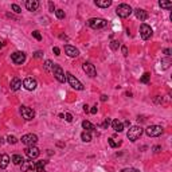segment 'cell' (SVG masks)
Wrapping results in <instances>:
<instances>
[{
	"mask_svg": "<svg viewBox=\"0 0 172 172\" xmlns=\"http://www.w3.org/2000/svg\"><path fill=\"white\" fill-rule=\"evenodd\" d=\"M65 51H66V54L69 55L70 58H77L79 55L78 48H75L74 46H70V44H66V46H65Z\"/></svg>",
	"mask_w": 172,
	"mask_h": 172,
	"instance_id": "obj_14",
	"label": "cell"
},
{
	"mask_svg": "<svg viewBox=\"0 0 172 172\" xmlns=\"http://www.w3.org/2000/svg\"><path fill=\"white\" fill-rule=\"evenodd\" d=\"M65 120H66L67 122H71L73 121V116H71L70 113H66V114H65Z\"/></svg>",
	"mask_w": 172,
	"mask_h": 172,
	"instance_id": "obj_37",
	"label": "cell"
},
{
	"mask_svg": "<svg viewBox=\"0 0 172 172\" xmlns=\"http://www.w3.org/2000/svg\"><path fill=\"white\" fill-rule=\"evenodd\" d=\"M82 128L85 129V131H87V132H92V131H94V129H96V126H94L92 122L90 121H82Z\"/></svg>",
	"mask_w": 172,
	"mask_h": 172,
	"instance_id": "obj_23",
	"label": "cell"
},
{
	"mask_svg": "<svg viewBox=\"0 0 172 172\" xmlns=\"http://www.w3.org/2000/svg\"><path fill=\"white\" fill-rule=\"evenodd\" d=\"M3 142H4V140H3V139H2V137H0V145H2V144H3Z\"/></svg>",
	"mask_w": 172,
	"mask_h": 172,
	"instance_id": "obj_49",
	"label": "cell"
},
{
	"mask_svg": "<svg viewBox=\"0 0 172 172\" xmlns=\"http://www.w3.org/2000/svg\"><path fill=\"white\" fill-rule=\"evenodd\" d=\"M53 66H54V63L51 62L50 59H47L46 62H44V65H43L44 71H46V73H50V71H53Z\"/></svg>",
	"mask_w": 172,
	"mask_h": 172,
	"instance_id": "obj_25",
	"label": "cell"
},
{
	"mask_svg": "<svg viewBox=\"0 0 172 172\" xmlns=\"http://www.w3.org/2000/svg\"><path fill=\"white\" fill-rule=\"evenodd\" d=\"M81 139H82V141H85V142H90L92 141V135H90V132L83 131L82 133H81Z\"/></svg>",
	"mask_w": 172,
	"mask_h": 172,
	"instance_id": "obj_24",
	"label": "cell"
},
{
	"mask_svg": "<svg viewBox=\"0 0 172 172\" xmlns=\"http://www.w3.org/2000/svg\"><path fill=\"white\" fill-rule=\"evenodd\" d=\"M3 47H4V42L0 40V48H3Z\"/></svg>",
	"mask_w": 172,
	"mask_h": 172,
	"instance_id": "obj_48",
	"label": "cell"
},
{
	"mask_svg": "<svg viewBox=\"0 0 172 172\" xmlns=\"http://www.w3.org/2000/svg\"><path fill=\"white\" fill-rule=\"evenodd\" d=\"M7 142H8V144H12V145H14V144H16V142H18V139H16L15 136H11V135H9L8 137H7Z\"/></svg>",
	"mask_w": 172,
	"mask_h": 172,
	"instance_id": "obj_31",
	"label": "cell"
},
{
	"mask_svg": "<svg viewBox=\"0 0 172 172\" xmlns=\"http://www.w3.org/2000/svg\"><path fill=\"white\" fill-rule=\"evenodd\" d=\"M47 164V161H44V160H40V161H37L35 163V170L34 171H37V172H46L44 171V165Z\"/></svg>",
	"mask_w": 172,
	"mask_h": 172,
	"instance_id": "obj_22",
	"label": "cell"
},
{
	"mask_svg": "<svg viewBox=\"0 0 172 172\" xmlns=\"http://www.w3.org/2000/svg\"><path fill=\"white\" fill-rule=\"evenodd\" d=\"M53 74H54V78L57 79L58 82H61V83L66 82V75H65V71H63V69L59 66V65L54 63V66H53Z\"/></svg>",
	"mask_w": 172,
	"mask_h": 172,
	"instance_id": "obj_2",
	"label": "cell"
},
{
	"mask_svg": "<svg viewBox=\"0 0 172 172\" xmlns=\"http://www.w3.org/2000/svg\"><path fill=\"white\" fill-rule=\"evenodd\" d=\"M96 5L100 8H108L112 5V0H96Z\"/></svg>",
	"mask_w": 172,
	"mask_h": 172,
	"instance_id": "obj_20",
	"label": "cell"
},
{
	"mask_svg": "<svg viewBox=\"0 0 172 172\" xmlns=\"http://www.w3.org/2000/svg\"><path fill=\"white\" fill-rule=\"evenodd\" d=\"M55 15L58 19H65V11L63 9H55Z\"/></svg>",
	"mask_w": 172,
	"mask_h": 172,
	"instance_id": "obj_30",
	"label": "cell"
},
{
	"mask_svg": "<svg viewBox=\"0 0 172 172\" xmlns=\"http://www.w3.org/2000/svg\"><path fill=\"white\" fill-rule=\"evenodd\" d=\"M108 142L112 148H116V147H118V145H121V141H116L114 139H112V137L108 139Z\"/></svg>",
	"mask_w": 172,
	"mask_h": 172,
	"instance_id": "obj_28",
	"label": "cell"
},
{
	"mask_svg": "<svg viewBox=\"0 0 172 172\" xmlns=\"http://www.w3.org/2000/svg\"><path fill=\"white\" fill-rule=\"evenodd\" d=\"M39 153H40V151L37 147H28L27 149H26V155H27V157L30 159V160L37 159L38 156H39Z\"/></svg>",
	"mask_w": 172,
	"mask_h": 172,
	"instance_id": "obj_12",
	"label": "cell"
},
{
	"mask_svg": "<svg viewBox=\"0 0 172 172\" xmlns=\"http://www.w3.org/2000/svg\"><path fill=\"white\" fill-rule=\"evenodd\" d=\"M11 59L15 65H22L26 61V53L23 51H15L11 54Z\"/></svg>",
	"mask_w": 172,
	"mask_h": 172,
	"instance_id": "obj_8",
	"label": "cell"
},
{
	"mask_svg": "<svg viewBox=\"0 0 172 172\" xmlns=\"http://www.w3.org/2000/svg\"><path fill=\"white\" fill-rule=\"evenodd\" d=\"M161 63H163V69H168L171 65V59L167 58V59H161Z\"/></svg>",
	"mask_w": 172,
	"mask_h": 172,
	"instance_id": "obj_33",
	"label": "cell"
},
{
	"mask_svg": "<svg viewBox=\"0 0 172 172\" xmlns=\"http://www.w3.org/2000/svg\"><path fill=\"white\" fill-rule=\"evenodd\" d=\"M118 47H120V43H118L117 40H113V42H110V48H112L113 51L118 50Z\"/></svg>",
	"mask_w": 172,
	"mask_h": 172,
	"instance_id": "obj_32",
	"label": "cell"
},
{
	"mask_svg": "<svg viewBox=\"0 0 172 172\" xmlns=\"http://www.w3.org/2000/svg\"><path fill=\"white\" fill-rule=\"evenodd\" d=\"M121 172H140V171L136 170V168H124V170H121Z\"/></svg>",
	"mask_w": 172,
	"mask_h": 172,
	"instance_id": "obj_36",
	"label": "cell"
},
{
	"mask_svg": "<svg viewBox=\"0 0 172 172\" xmlns=\"http://www.w3.org/2000/svg\"><path fill=\"white\" fill-rule=\"evenodd\" d=\"M42 54H43L42 51H35V53H34V57H35V58H40Z\"/></svg>",
	"mask_w": 172,
	"mask_h": 172,
	"instance_id": "obj_40",
	"label": "cell"
},
{
	"mask_svg": "<svg viewBox=\"0 0 172 172\" xmlns=\"http://www.w3.org/2000/svg\"><path fill=\"white\" fill-rule=\"evenodd\" d=\"M159 5H160L161 8H165V9H170V8H172V3L171 2H159Z\"/></svg>",
	"mask_w": 172,
	"mask_h": 172,
	"instance_id": "obj_27",
	"label": "cell"
},
{
	"mask_svg": "<svg viewBox=\"0 0 172 172\" xmlns=\"http://www.w3.org/2000/svg\"><path fill=\"white\" fill-rule=\"evenodd\" d=\"M149 78H151V74H149V73H144V74H142V77L140 78V81H141L142 83H148L149 82Z\"/></svg>",
	"mask_w": 172,
	"mask_h": 172,
	"instance_id": "obj_29",
	"label": "cell"
},
{
	"mask_svg": "<svg viewBox=\"0 0 172 172\" xmlns=\"http://www.w3.org/2000/svg\"><path fill=\"white\" fill-rule=\"evenodd\" d=\"M83 112H85V113L90 112V109H89V106H87V105H83Z\"/></svg>",
	"mask_w": 172,
	"mask_h": 172,
	"instance_id": "obj_46",
	"label": "cell"
},
{
	"mask_svg": "<svg viewBox=\"0 0 172 172\" xmlns=\"http://www.w3.org/2000/svg\"><path fill=\"white\" fill-rule=\"evenodd\" d=\"M53 51H54V54H55V55H59V53H61V50H59L58 47H54V48H53Z\"/></svg>",
	"mask_w": 172,
	"mask_h": 172,
	"instance_id": "obj_43",
	"label": "cell"
},
{
	"mask_svg": "<svg viewBox=\"0 0 172 172\" xmlns=\"http://www.w3.org/2000/svg\"><path fill=\"white\" fill-rule=\"evenodd\" d=\"M135 14H136V18L140 19V20H147L148 19V12L145 11V9H141V8H137L135 9Z\"/></svg>",
	"mask_w": 172,
	"mask_h": 172,
	"instance_id": "obj_17",
	"label": "cell"
},
{
	"mask_svg": "<svg viewBox=\"0 0 172 172\" xmlns=\"http://www.w3.org/2000/svg\"><path fill=\"white\" fill-rule=\"evenodd\" d=\"M32 37H34L37 40H42V35H40V32H39V31H37V30L32 31Z\"/></svg>",
	"mask_w": 172,
	"mask_h": 172,
	"instance_id": "obj_34",
	"label": "cell"
},
{
	"mask_svg": "<svg viewBox=\"0 0 172 172\" xmlns=\"http://www.w3.org/2000/svg\"><path fill=\"white\" fill-rule=\"evenodd\" d=\"M112 128L114 129L116 132H122L124 131V124H122L120 120H113L112 121Z\"/></svg>",
	"mask_w": 172,
	"mask_h": 172,
	"instance_id": "obj_19",
	"label": "cell"
},
{
	"mask_svg": "<svg viewBox=\"0 0 172 172\" xmlns=\"http://www.w3.org/2000/svg\"><path fill=\"white\" fill-rule=\"evenodd\" d=\"M22 142L27 147H35V144L38 142V136L32 135V133H27V135L22 136Z\"/></svg>",
	"mask_w": 172,
	"mask_h": 172,
	"instance_id": "obj_7",
	"label": "cell"
},
{
	"mask_svg": "<svg viewBox=\"0 0 172 172\" xmlns=\"http://www.w3.org/2000/svg\"><path fill=\"white\" fill-rule=\"evenodd\" d=\"M20 165H22V171L23 172H28V171L35 170V163L34 161H31V160H27V161L23 160V163H22Z\"/></svg>",
	"mask_w": 172,
	"mask_h": 172,
	"instance_id": "obj_16",
	"label": "cell"
},
{
	"mask_svg": "<svg viewBox=\"0 0 172 172\" xmlns=\"http://www.w3.org/2000/svg\"><path fill=\"white\" fill-rule=\"evenodd\" d=\"M23 86H24L27 90H30V92H32V90L37 89L38 83H37V81H35L34 78H26V79L23 81Z\"/></svg>",
	"mask_w": 172,
	"mask_h": 172,
	"instance_id": "obj_13",
	"label": "cell"
},
{
	"mask_svg": "<svg viewBox=\"0 0 172 172\" xmlns=\"http://www.w3.org/2000/svg\"><path fill=\"white\" fill-rule=\"evenodd\" d=\"M152 34H153V31H152L151 26H148V24H141V27H140V35H141L142 39H144V40H148L149 38L152 37Z\"/></svg>",
	"mask_w": 172,
	"mask_h": 172,
	"instance_id": "obj_9",
	"label": "cell"
},
{
	"mask_svg": "<svg viewBox=\"0 0 172 172\" xmlns=\"http://www.w3.org/2000/svg\"><path fill=\"white\" fill-rule=\"evenodd\" d=\"M109 124H110V120H109V118H106V120H105V122L102 124V128H108Z\"/></svg>",
	"mask_w": 172,
	"mask_h": 172,
	"instance_id": "obj_39",
	"label": "cell"
},
{
	"mask_svg": "<svg viewBox=\"0 0 172 172\" xmlns=\"http://www.w3.org/2000/svg\"><path fill=\"white\" fill-rule=\"evenodd\" d=\"M20 113H22V116H23V118L27 120V121H30V120L35 117V112L31 108H28V106H22Z\"/></svg>",
	"mask_w": 172,
	"mask_h": 172,
	"instance_id": "obj_10",
	"label": "cell"
},
{
	"mask_svg": "<svg viewBox=\"0 0 172 172\" xmlns=\"http://www.w3.org/2000/svg\"><path fill=\"white\" fill-rule=\"evenodd\" d=\"M132 7L129 4H120L117 8H116V14H117L120 18H128V16H131L132 14Z\"/></svg>",
	"mask_w": 172,
	"mask_h": 172,
	"instance_id": "obj_3",
	"label": "cell"
},
{
	"mask_svg": "<svg viewBox=\"0 0 172 172\" xmlns=\"http://www.w3.org/2000/svg\"><path fill=\"white\" fill-rule=\"evenodd\" d=\"M26 8L28 11H37L39 8V2L38 0H27L26 2Z\"/></svg>",
	"mask_w": 172,
	"mask_h": 172,
	"instance_id": "obj_15",
	"label": "cell"
},
{
	"mask_svg": "<svg viewBox=\"0 0 172 172\" xmlns=\"http://www.w3.org/2000/svg\"><path fill=\"white\" fill-rule=\"evenodd\" d=\"M82 69H83V71L86 73V75L92 77V78L97 75V70H96V67H94V65H92V63L85 62V63L82 65Z\"/></svg>",
	"mask_w": 172,
	"mask_h": 172,
	"instance_id": "obj_11",
	"label": "cell"
},
{
	"mask_svg": "<svg viewBox=\"0 0 172 172\" xmlns=\"http://www.w3.org/2000/svg\"><path fill=\"white\" fill-rule=\"evenodd\" d=\"M164 54L167 55V57H170V55H171V48H165V50H164Z\"/></svg>",
	"mask_w": 172,
	"mask_h": 172,
	"instance_id": "obj_44",
	"label": "cell"
},
{
	"mask_svg": "<svg viewBox=\"0 0 172 172\" xmlns=\"http://www.w3.org/2000/svg\"><path fill=\"white\" fill-rule=\"evenodd\" d=\"M106 100H108V96H105V94H102V96H101V101H104V102H105Z\"/></svg>",
	"mask_w": 172,
	"mask_h": 172,
	"instance_id": "obj_47",
	"label": "cell"
},
{
	"mask_svg": "<svg viewBox=\"0 0 172 172\" xmlns=\"http://www.w3.org/2000/svg\"><path fill=\"white\" fill-rule=\"evenodd\" d=\"M9 164V156L7 153H3L0 155V168L2 170H4V168H7Z\"/></svg>",
	"mask_w": 172,
	"mask_h": 172,
	"instance_id": "obj_18",
	"label": "cell"
},
{
	"mask_svg": "<svg viewBox=\"0 0 172 172\" xmlns=\"http://www.w3.org/2000/svg\"><path fill=\"white\" fill-rule=\"evenodd\" d=\"M122 54H124V57L128 55V48H126V46H122Z\"/></svg>",
	"mask_w": 172,
	"mask_h": 172,
	"instance_id": "obj_42",
	"label": "cell"
},
{
	"mask_svg": "<svg viewBox=\"0 0 172 172\" xmlns=\"http://www.w3.org/2000/svg\"><path fill=\"white\" fill-rule=\"evenodd\" d=\"M163 132H164V129L160 125H149L145 129V133H147L149 137H157V136L163 135Z\"/></svg>",
	"mask_w": 172,
	"mask_h": 172,
	"instance_id": "obj_5",
	"label": "cell"
},
{
	"mask_svg": "<svg viewBox=\"0 0 172 172\" xmlns=\"http://www.w3.org/2000/svg\"><path fill=\"white\" fill-rule=\"evenodd\" d=\"M11 8H12V11H14L15 14H20V12H22L20 7H19L18 4H12V5H11Z\"/></svg>",
	"mask_w": 172,
	"mask_h": 172,
	"instance_id": "obj_35",
	"label": "cell"
},
{
	"mask_svg": "<svg viewBox=\"0 0 172 172\" xmlns=\"http://www.w3.org/2000/svg\"><path fill=\"white\" fill-rule=\"evenodd\" d=\"M142 132H144V129H142L141 126H139V125L131 126V128H129V131H128V133H126V137H128L132 142H135V141H137L141 137Z\"/></svg>",
	"mask_w": 172,
	"mask_h": 172,
	"instance_id": "obj_1",
	"label": "cell"
},
{
	"mask_svg": "<svg viewBox=\"0 0 172 172\" xmlns=\"http://www.w3.org/2000/svg\"><path fill=\"white\" fill-rule=\"evenodd\" d=\"M48 7H50V9H51V11H53V12H54V9H55V7H54V4H53V2H50V3H48Z\"/></svg>",
	"mask_w": 172,
	"mask_h": 172,
	"instance_id": "obj_45",
	"label": "cell"
},
{
	"mask_svg": "<svg viewBox=\"0 0 172 172\" xmlns=\"http://www.w3.org/2000/svg\"><path fill=\"white\" fill-rule=\"evenodd\" d=\"M22 87V81L19 78H14L11 81V90L12 92H16V90H19Z\"/></svg>",
	"mask_w": 172,
	"mask_h": 172,
	"instance_id": "obj_21",
	"label": "cell"
},
{
	"mask_svg": "<svg viewBox=\"0 0 172 172\" xmlns=\"http://www.w3.org/2000/svg\"><path fill=\"white\" fill-rule=\"evenodd\" d=\"M12 163L16 165H20L23 163V157H22L20 155H14V156H12Z\"/></svg>",
	"mask_w": 172,
	"mask_h": 172,
	"instance_id": "obj_26",
	"label": "cell"
},
{
	"mask_svg": "<svg viewBox=\"0 0 172 172\" xmlns=\"http://www.w3.org/2000/svg\"><path fill=\"white\" fill-rule=\"evenodd\" d=\"M160 151H161V147H159V145H156V147H153V152H155V153H159Z\"/></svg>",
	"mask_w": 172,
	"mask_h": 172,
	"instance_id": "obj_41",
	"label": "cell"
},
{
	"mask_svg": "<svg viewBox=\"0 0 172 172\" xmlns=\"http://www.w3.org/2000/svg\"><path fill=\"white\" fill-rule=\"evenodd\" d=\"M66 81L70 83V86L75 90H83V85L79 82V79H77L71 73H66Z\"/></svg>",
	"mask_w": 172,
	"mask_h": 172,
	"instance_id": "obj_6",
	"label": "cell"
},
{
	"mask_svg": "<svg viewBox=\"0 0 172 172\" xmlns=\"http://www.w3.org/2000/svg\"><path fill=\"white\" fill-rule=\"evenodd\" d=\"M87 24H89L92 28H94V30H100V28L105 27V26L108 24V22L102 18H92V19L87 20Z\"/></svg>",
	"mask_w": 172,
	"mask_h": 172,
	"instance_id": "obj_4",
	"label": "cell"
},
{
	"mask_svg": "<svg viewBox=\"0 0 172 172\" xmlns=\"http://www.w3.org/2000/svg\"><path fill=\"white\" fill-rule=\"evenodd\" d=\"M98 112V108H97V105H94L92 109H90V113H92V114H96V113Z\"/></svg>",
	"mask_w": 172,
	"mask_h": 172,
	"instance_id": "obj_38",
	"label": "cell"
}]
</instances>
